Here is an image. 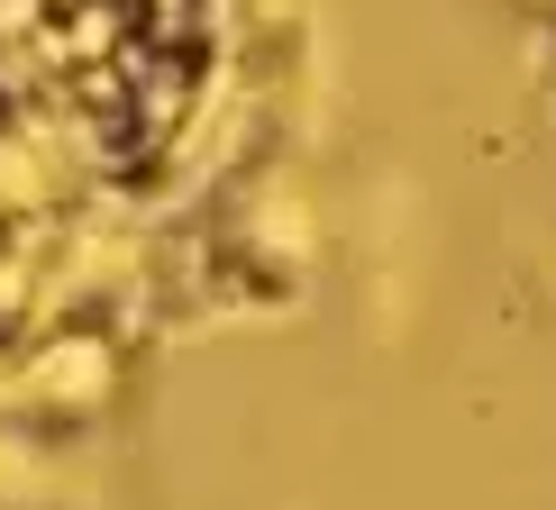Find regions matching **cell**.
Instances as JSON below:
<instances>
[{"instance_id": "cell-1", "label": "cell", "mask_w": 556, "mask_h": 510, "mask_svg": "<svg viewBox=\"0 0 556 510\" xmlns=\"http://www.w3.org/2000/svg\"><path fill=\"white\" fill-rule=\"evenodd\" d=\"M28 46L83 101L91 137L119 165H155L211 82L219 10L211 0H10Z\"/></svg>"}]
</instances>
